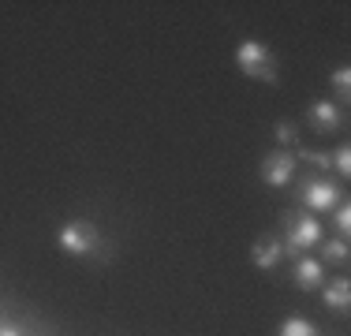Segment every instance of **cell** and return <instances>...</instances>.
Masks as SVG:
<instances>
[{"label":"cell","instance_id":"cell-1","mask_svg":"<svg viewBox=\"0 0 351 336\" xmlns=\"http://www.w3.org/2000/svg\"><path fill=\"white\" fill-rule=\"evenodd\" d=\"M236 64H239V71L250 75V79H258V82H277V56L254 38L236 49Z\"/></svg>","mask_w":351,"mask_h":336},{"label":"cell","instance_id":"cell-2","mask_svg":"<svg viewBox=\"0 0 351 336\" xmlns=\"http://www.w3.org/2000/svg\"><path fill=\"white\" fill-rule=\"evenodd\" d=\"M280 228H284V250H306L322 239V224L314 217H299V213H280Z\"/></svg>","mask_w":351,"mask_h":336},{"label":"cell","instance_id":"cell-3","mask_svg":"<svg viewBox=\"0 0 351 336\" xmlns=\"http://www.w3.org/2000/svg\"><path fill=\"white\" fill-rule=\"evenodd\" d=\"M56 243H60V250L82 258V254H94V250H97L101 232H97L94 224H86V221H68L60 232H56Z\"/></svg>","mask_w":351,"mask_h":336},{"label":"cell","instance_id":"cell-4","mask_svg":"<svg viewBox=\"0 0 351 336\" xmlns=\"http://www.w3.org/2000/svg\"><path fill=\"white\" fill-rule=\"evenodd\" d=\"M295 168H299V161L288 154V149H273V154L262 161V180L269 183V187H288L291 176H295Z\"/></svg>","mask_w":351,"mask_h":336},{"label":"cell","instance_id":"cell-5","mask_svg":"<svg viewBox=\"0 0 351 336\" xmlns=\"http://www.w3.org/2000/svg\"><path fill=\"white\" fill-rule=\"evenodd\" d=\"M284 258V243L277 239V235H258L254 247H250V262H254V269H277Z\"/></svg>","mask_w":351,"mask_h":336},{"label":"cell","instance_id":"cell-6","mask_svg":"<svg viewBox=\"0 0 351 336\" xmlns=\"http://www.w3.org/2000/svg\"><path fill=\"white\" fill-rule=\"evenodd\" d=\"M303 202L311 209H317V213H329V209H337L340 191L332 187L329 180H311V183H306V191H303Z\"/></svg>","mask_w":351,"mask_h":336},{"label":"cell","instance_id":"cell-7","mask_svg":"<svg viewBox=\"0 0 351 336\" xmlns=\"http://www.w3.org/2000/svg\"><path fill=\"white\" fill-rule=\"evenodd\" d=\"M340 123H344V112H340L332 101H317V105H311V128H314L317 134L340 131Z\"/></svg>","mask_w":351,"mask_h":336},{"label":"cell","instance_id":"cell-8","mask_svg":"<svg viewBox=\"0 0 351 336\" xmlns=\"http://www.w3.org/2000/svg\"><path fill=\"white\" fill-rule=\"evenodd\" d=\"M322 276H325V265L322 262H314V258H295V269H291L295 288L314 291V288H322Z\"/></svg>","mask_w":351,"mask_h":336},{"label":"cell","instance_id":"cell-9","mask_svg":"<svg viewBox=\"0 0 351 336\" xmlns=\"http://www.w3.org/2000/svg\"><path fill=\"white\" fill-rule=\"evenodd\" d=\"M325 307H332V310H344L351 307V284L348 280H332L329 288H325Z\"/></svg>","mask_w":351,"mask_h":336},{"label":"cell","instance_id":"cell-10","mask_svg":"<svg viewBox=\"0 0 351 336\" xmlns=\"http://www.w3.org/2000/svg\"><path fill=\"white\" fill-rule=\"evenodd\" d=\"M280 336H322V333H317V325L306 322V317H288V322L280 325Z\"/></svg>","mask_w":351,"mask_h":336},{"label":"cell","instance_id":"cell-11","mask_svg":"<svg viewBox=\"0 0 351 336\" xmlns=\"http://www.w3.org/2000/svg\"><path fill=\"white\" fill-rule=\"evenodd\" d=\"M322 254H325V262L344 265V262H348V239H340V235H337V239H329V243L322 247Z\"/></svg>","mask_w":351,"mask_h":336},{"label":"cell","instance_id":"cell-12","mask_svg":"<svg viewBox=\"0 0 351 336\" xmlns=\"http://www.w3.org/2000/svg\"><path fill=\"white\" fill-rule=\"evenodd\" d=\"M332 224H337L340 239H348V232H351V206L348 202H337V209H332Z\"/></svg>","mask_w":351,"mask_h":336},{"label":"cell","instance_id":"cell-13","mask_svg":"<svg viewBox=\"0 0 351 336\" xmlns=\"http://www.w3.org/2000/svg\"><path fill=\"white\" fill-rule=\"evenodd\" d=\"M277 142L280 146H299V128L291 120H280L277 123Z\"/></svg>","mask_w":351,"mask_h":336},{"label":"cell","instance_id":"cell-14","mask_svg":"<svg viewBox=\"0 0 351 336\" xmlns=\"http://www.w3.org/2000/svg\"><path fill=\"white\" fill-rule=\"evenodd\" d=\"M329 157H332V168H337V172L348 180V176H351V149H348V146H340L337 154H329Z\"/></svg>","mask_w":351,"mask_h":336},{"label":"cell","instance_id":"cell-15","mask_svg":"<svg viewBox=\"0 0 351 336\" xmlns=\"http://www.w3.org/2000/svg\"><path fill=\"white\" fill-rule=\"evenodd\" d=\"M299 157H306L314 168H322V172H329L332 168V157L329 154H322V149H299Z\"/></svg>","mask_w":351,"mask_h":336},{"label":"cell","instance_id":"cell-16","mask_svg":"<svg viewBox=\"0 0 351 336\" xmlns=\"http://www.w3.org/2000/svg\"><path fill=\"white\" fill-rule=\"evenodd\" d=\"M332 86H337L340 97H348V90H351V71H348V67H337V75H332Z\"/></svg>","mask_w":351,"mask_h":336},{"label":"cell","instance_id":"cell-17","mask_svg":"<svg viewBox=\"0 0 351 336\" xmlns=\"http://www.w3.org/2000/svg\"><path fill=\"white\" fill-rule=\"evenodd\" d=\"M0 336H23V333L15 329V325H0Z\"/></svg>","mask_w":351,"mask_h":336}]
</instances>
